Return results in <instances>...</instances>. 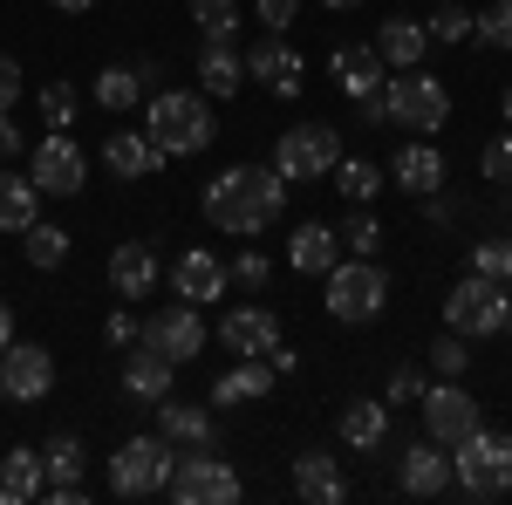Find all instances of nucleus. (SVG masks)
<instances>
[{"label":"nucleus","mask_w":512,"mask_h":505,"mask_svg":"<svg viewBox=\"0 0 512 505\" xmlns=\"http://www.w3.org/2000/svg\"><path fill=\"white\" fill-rule=\"evenodd\" d=\"M287 212V178L274 164H233L205 185V219L233 239H260Z\"/></svg>","instance_id":"f257e3e1"},{"label":"nucleus","mask_w":512,"mask_h":505,"mask_svg":"<svg viewBox=\"0 0 512 505\" xmlns=\"http://www.w3.org/2000/svg\"><path fill=\"white\" fill-rule=\"evenodd\" d=\"M151 144L164 157H198L212 144V96L205 89H151Z\"/></svg>","instance_id":"f03ea898"},{"label":"nucleus","mask_w":512,"mask_h":505,"mask_svg":"<svg viewBox=\"0 0 512 505\" xmlns=\"http://www.w3.org/2000/svg\"><path fill=\"white\" fill-rule=\"evenodd\" d=\"M451 451H458V458H451V478H458L465 499H506V492H512V437H506V430L492 437V430L478 424L472 437L451 444Z\"/></svg>","instance_id":"7ed1b4c3"},{"label":"nucleus","mask_w":512,"mask_h":505,"mask_svg":"<svg viewBox=\"0 0 512 505\" xmlns=\"http://www.w3.org/2000/svg\"><path fill=\"white\" fill-rule=\"evenodd\" d=\"M171 465H178V451L164 444L158 430H144V437H123L117 458H110V492L117 499H151L171 485Z\"/></svg>","instance_id":"20e7f679"},{"label":"nucleus","mask_w":512,"mask_h":505,"mask_svg":"<svg viewBox=\"0 0 512 505\" xmlns=\"http://www.w3.org/2000/svg\"><path fill=\"white\" fill-rule=\"evenodd\" d=\"M321 280H328V314L349 321V328H362V321H376L390 308V280H383L376 260H335Z\"/></svg>","instance_id":"39448f33"},{"label":"nucleus","mask_w":512,"mask_h":505,"mask_svg":"<svg viewBox=\"0 0 512 505\" xmlns=\"http://www.w3.org/2000/svg\"><path fill=\"white\" fill-rule=\"evenodd\" d=\"M383 110H390L396 130H417V137H431L451 123V89L437 76H417V69H403V76L383 89Z\"/></svg>","instance_id":"423d86ee"},{"label":"nucleus","mask_w":512,"mask_h":505,"mask_svg":"<svg viewBox=\"0 0 512 505\" xmlns=\"http://www.w3.org/2000/svg\"><path fill=\"white\" fill-rule=\"evenodd\" d=\"M342 164V130L335 123H294V130H280L274 144V171L287 185H301V178H328Z\"/></svg>","instance_id":"0eeeda50"},{"label":"nucleus","mask_w":512,"mask_h":505,"mask_svg":"<svg viewBox=\"0 0 512 505\" xmlns=\"http://www.w3.org/2000/svg\"><path fill=\"white\" fill-rule=\"evenodd\" d=\"M178 505H239V471L219 458V451H178L171 465V485H164Z\"/></svg>","instance_id":"6e6552de"},{"label":"nucleus","mask_w":512,"mask_h":505,"mask_svg":"<svg viewBox=\"0 0 512 505\" xmlns=\"http://www.w3.org/2000/svg\"><path fill=\"white\" fill-rule=\"evenodd\" d=\"M506 301H512V287L485 280V273H465V280L444 294V328H458L465 342H472V335H499V328H506Z\"/></svg>","instance_id":"1a4fd4ad"},{"label":"nucleus","mask_w":512,"mask_h":505,"mask_svg":"<svg viewBox=\"0 0 512 505\" xmlns=\"http://www.w3.org/2000/svg\"><path fill=\"white\" fill-rule=\"evenodd\" d=\"M417 403H424V437H431V444H444V451H451V444H465V437L485 424V417H478V396L458 383V376L424 383V396H417Z\"/></svg>","instance_id":"9d476101"},{"label":"nucleus","mask_w":512,"mask_h":505,"mask_svg":"<svg viewBox=\"0 0 512 505\" xmlns=\"http://www.w3.org/2000/svg\"><path fill=\"white\" fill-rule=\"evenodd\" d=\"M28 178H35L41 198H76L82 178H89V157H82V144L69 130H48L35 144V157H28Z\"/></svg>","instance_id":"9b49d317"},{"label":"nucleus","mask_w":512,"mask_h":505,"mask_svg":"<svg viewBox=\"0 0 512 505\" xmlns=\"http://www.w3.org/2000/svg\"><path fill=\"white\" fill-rule=\"evenodd\" d=\"M137 342L164 349L178 369H185V362L205 349V321H198L192 301H171V308H158V314H144V321H137Z\"/></svg>","instance_id":"f8f14e48"},{"label":"nucleus","mask_w":512,"mask_h":505,"mask_svg":"<svg viewBox=\"0 0 512 505\" xmlns=\"http://www.w3.org/2000/svg\"><path fill=\"white\" fill-rule=\"evenodd\" d=\"M0 389H7V403H41L55 389V355L41 342H7L0 349Z\"/></svg>","instance_id":"ddd939ff"},{"label":"nucleus","mask_w":512,"mask_h":505,"mask_svg":"<svg viewBox=\"0 0 512 505\" xmlns=\"http://www.w3.org/2000/svg\"><path fill=\"white\" fill-rule=\"evenodd\" d=\"M226 287H233V273H226L219 253H205V246H192V253H178V260H171V294H178V301H192V308H212Z\"/></svg>","instance_id":"4468645a"},{"label":"nucleus","mask_w":512,"mask_h":505,"mask_svg":"<svg viewBox=\"0 0 512 505\" xmlns=\"http://www.w3.org/2000/svg\"><path fill=\"white\" fill-rule=\"evenodd\" d=\"M151 410H158V437L171 444V451H212V444H219V424H212L205 403H178V396H164V403H151Z\"/></svg>","instance_id":"2eb2a0df"},{"label":"nucleus","mask_w":512,"mask_h":505,"mask_svg":"<svg viewBox=\"0 0 512 505\" xmlns=\"http://www.w3.org/2000/svg\"><path fill=\"white\" fill-rule=\"evenodd\" d=\"M396 485H403L410 499H444V492L458 485V478H451V458H444V444H431V437L410 444V451L396 458Z\"/></svg>","instance_id":"dca6fc26"},{"label":"nucleus","mask_w":512,"mask_h":505,"mask_svg":"<svg viewBox=\"0 0 512 505\" xmlns=\"http://www.w3.org/2000/svg\"><path fill=\"white\" fill-rule=\"evenodd\" d=\"M301 69H308V62H301V48H294V41H280V35H267V41H253V48H246V76L267 82L274 96H301Z\"/></svg>","instance_id":"f3484780"},{"label":"nucleus","mask_w":512,"mask_h":505,"mask_svg":"<svg viewBox=\"0 0 512 505\" xmlns=\"http://www.w3.org/2000/svg\"><path fill=\"white\" fill-rule=\"evenodd\" d=\"M171 383H178V362L164 349H151V342H130V355H123V389H130L137 403H164Z\"/></svg>","instance_id":"a211bd4d"},{"label":"nucleus","mask_w":512,"mask_h":505,"mask_svg":"<svg viewBox=\"0 0 512 505\" xmlns=\"http://www.w3.org/2000/svg\"><path fill=\"white\" fill-rule=\"evenodd\" d=\"M219 342H226L233 355H267L280 342L274 308H253V301H246V308H226L219 314Z\"/></svg>","instance_id":"6ab92c4d"},{"label":"nucleus","mask_w":512,"mask_h":505,"mask_svg":"<svg viewBox=\"0 0 512 505\" xmlns=\"http://www.w3.org/2000/svg\"><path fill=\"white\" fill-rule=\"evenodd\" d=\"M158 280H164V267H158V253H151L144 239H123L117 253H110V287H117L123 301H144V294H158Z\"/></svg>","instance_id":"aec40b11"},{"label":"nucleus","mask_w":512,"mask_h":505,"mask_svg":"<svg viewBox=\"0 0 512 505\" xmlns=\"http://www.w3.org/2000/svg\"><path fill=\"white\" fill-rule=\"evenodd\" d=\"M103 164H110V178L137 185V178H151V171L164 164V151L151 144V130H110V144H103Z\"/></svg>","instance_id":"412c9836"},{"label":"nucleus","mask_w":512,"mask_h":505,"mask_svg":"<svg viewBox=\"0 0 512 505\" xmlns=\"http://www.w3.org/2000/svg\"><path fill=\"white\" fill-rule=\"evenodd\" d=\"M390 178H396V185H403L410 198H424V192H444V151H437L431 137H410V144L396 151Z\"/></svg>","instance_id":"4be33fe9"},{"label":"nucleus","mask_w":512,"mask_h":505,"mask_svg":"<svg viewBox=\"0 0 512 505\" xmlns=\"http://www.w3.org/2000/svg\"><path fill=\"white\" fill-rule=\"evenodd\" d=\"M294 492L308 505H342L349 499V478H342V465H335L328 451H301V458H294Z\"/></svg>","instance_id":"5701e85b"},{"label":"nucleus","mask_w":512,"mask_h":505,"mask_svg":"<svg viewBox=\"0 0 512 505\" xmlns=\"http://www.w3.org/2000/svg\"><path fill=\"white\" fill-rule=\"evenodd\" d=\"M390 69H424V48H431V35H424V21H410V14H390L383 28H376V41H369Z\"/></svg>","instance_id":"b1692460"},{"label":"nucleus","mask_w":512,"mask_h":505,"mask_svg":"<svg viewBox=\"0 0 512 505\" xmlns=\"http://www.w3.org/2000/svg\"><path fill=\"white\" fill-rule=\"evenodd\" d=\"M239 82H246V55H239L233 41H205L198 48V89L226 103V96H239Z\"/></svg>","instance_id":"393cba45"},{"label":"nucleus","mask_w":512,"mask_h":505,"mask_svg":"<svg viewBox=\"0 0 512 505\" xmlns=\"http://www.w3.org/2000/svg\"><path fill=\"white\" fill-rule=\"evenodd\" d=\"M267 389H274V362H267V355H239V369H226V376L212 383V403L233 410V403H260Z\"/></svg>","instance_id":"a878e982"},{"label":"nucleus","mask_w":512,"mask_h":505,"mask_svg":"<svg viewBox=\"0 0 512 505\" xmlns=\"http://www.w3.org/2000/svg\"><path fill=\"white\" fill-rule=\"evenodd\" d=\"M342 444L349 451H383L390 444V403H376V396L342 403Z\"/></svg>","instance_id":"bb28decb"},{"label":"nucleus","mask_w":512,"mask_h":505,"mask_svg":"<svg viewBox=\"0 0 512 505\" xmlns=\"http://www.w3.org/2000/svg\"><path fill=\"white\" fill-rule=\"evenodd\" d=\"M328 76L342 82L355 103H362V96H383V55H376V48H335V55H328Z\"/></svg>","instance_id":"cd10ccee"},{"label":"nucleus","mask_w":512,"mask_h":505,"mask_svg":"<svg viewBox=\"0 0 512 505\" xmlns=\"http://www.w3.org/2000/svg\"><path fill=\"white\" fill-rule=\"evenodd\" d=\"M48 492V478H41V451L28 444H14L7 458H0V505H28Z\"/></svg>","instance_id":"c85d7f7f"},{"label":"nucleus","mask_w":512,"mask_h":505,"mask_svg":"<svg viewBox=\"0 0 512 505\" xmlns=\"http://www.w3.org/2000/svg\"><path fill=\"white\" fill-rule=\"evenodd\" d=\"M41 219V192H35V178L28 171H7L0 164V233H28Z\"/></svg>","instance_id":"c756f323"},{"label":"nucleus","mask_w":512,"mask_h":505,"mask_svg":"<svg viewBox=\"0 0 512 505\" xmlns=\"http://www.w3.org/2000/svg\"><path fill=\"white\" fill-rule=\"evenodd\" d=\"M287 260L301 273H328L342 260V233H335V226H301V233L287 239Z\"/></svg>","instance_id":"7c9ffc66"},{"label":"nucleus","mask_w":512,"mask_h":505,"mask_svg":"<svg viewBox=\"0 0 512 505\" xmlns=\"http://www.w3.org/2000/svg\"><path fill=\"white\" fill-rule=\"evenodd\" d=\"M82 465H89V451H82V437H69V430L41 444V478H48V485H76Z\"/></svg>","instance_id":"2f4dec72"},{"label":"nucleus","mask_w":512,"mask_h":505,"mask_svg":"<svg viewBox=\"0 0 512 505\" xmlns=\"http://www.w3.org/2000/svg\"><path fill=\"white\" fill-rule=\"evenodd\" d=\"M89 96H96V103H103L110 117H117V110H130V103H144V82H137V62H130V69H123V62H117V69H103Z\"/></svg>","instance_id":"473e14b6"},{"label":"nucleus","mask_w":512,"mask_h":505,"mask_svg":"<svg viewBox=\"0 0 512 505\" xmlns=\"http://www.w3.org/2000/svg\"><path fill=\"white\" fill-rule=\"evenodd\" d=\"M328 178H335V192H342V198H355V205H369V198L383 192V171H376L369 157H342V164H335Z\"/></svg>","instance_id":"72a5a7b5"},{"label":"nucleus","mask_w":512,"mask_h":505,"mask_svg":"<svg viewBox=\"0 0 512 505\" xmlns=\"http://www.w3.org/2000/svg\"><path fill=\"white\" fill-rule=\"evenodd\" d=\"M335 233H342V246H349L355 260H376V253H383V219H369L362 205H355V212L342 219V226H335Z\"/></svg>","instance_id":"f704fd0d"},{"label":"nucleus","mask_w":512,"mask_h":505,"mask_svg":"<svg viewBox=\"0 0 512 505\" xmlns=\"http://www.w3.org/2000/svg\"><path fill=\"white\" fill-rule=\"evenodd\" d=\"M28 260H35V267H62V260H69V233L48 226V219H35V226H28Z\"/></svg>","instance_id":"c9c22d12"},{"label":"nucleus","mask_w":512,"mask_h":505,"mask_svg":"<svg viewBox=\"0 0 512 505\" xmlns=\"http://www.w3.org/2000/svg\"><path fill=\"white\" fill-rule=\"evenodd\" d=\"M472 273L512 287V239H478V246H472Z\"/></svg>","instance_id":"e433bc0d"},{"label":"nucleus","mask_w":512,"mask_h":505,"mask_svg":"<svg viewBox=\"0 0 512 505\" xmlns=\"http://www.w3.org/2000/svg\"><path fill=\"white\" fill-rule=\"evenodd\" d=\"M472 41H485V48H512V0H492L485 14H472Z\"/></svg>","instance_id":"4c0bfd02"},{"label":"nucleus","mask_w":512,"mask_h":505,"mask_svg":"<svg viewBox=\"0 0 512 505\" xmlns=\"http://www.w3.org/2000/svg\"><path fill=\"white\" fill-rule=\"evenodd\" d=\"M192 21L205 28V41H226L239 28V0H192Z\"/></svg>","instance_id":"58836bf2"},{"label":"nucleus","mask_w":512,"mask_h":505,"mask_svg":"<svg viewBox=\"0 0 512 505\" xmlns=\"http://www.w3.org/2000/svg\"><path fill=\"white\" fill-rule=\"evenodd\" d=\"M76 110H82V96H76L62 76L41 89V117H48V130H69V123H76Z\"/></svg>","instance_id":"ea45409f"},{"label":"nucleus","mask_w":512,"mask_h":505,"mask_svg":"<svg viewBox=\"0 0 512 505\" xmlns=\"http://www.w3.org/2000/svg\"><path fill=\"white\" fill-rule=\"evenodd\" d=\"M424 35L431 41H472V7H458V0H444L431 21H424Z\"/></svg>","instance_id":"a19ab883"},{"label":"nucleus","mask_w":512,"mask_h":505,"mask_svg":"<svg viewBox=\"0 0 512 505\" xmlns=\"http://www.w3.org/2000/svg\"><path fill=\"white\" fill-rule=\"evenodd\" d=\"M431 369H437V376H465V369H472V349H465V335H458V328L431 342Z\"/></svg>","instance_id":"79ce46f5"},{"label":"nucleus","mask_w":512,"mask_h":505,"mask_svg":"<svg viewBox=\"0 0 512 505\" xmlns=\"http://www.w3.org/2000/svg\"><path fill=\"white\" fill-rule=\"evenodd\" d=\"M226 273H233V287H246V294H260V287L274 280V267H267V253H260V246H246Z\"/></svg>","instance_id":"37998d69"},{"label":"nucleus","mask_w":512,"mask_h":505,"mask_svg":"<svg viewBox=\"0 0 512 505\" xmlns=\"http://www.w3.org/2000/svg\"><path fill=\"white\" fill-rule=\"evenodd\" d=\"M478 171H485V185H512V130L485 144V157H478Z\"/></svg>","instance_id":"c03bdc74"},{"label":"nucleus","mask_w":512,"mask_h":505,"mask_svg":"<svg viewBox=\"0 0 512 505\" xmlns=\"http://www.w3.org/2000/svg\"><path fill=\"white\" fill-rule=\"evenodd\" d=\"M21 89H28V82H21V62H14V55H0V117L21 103Z\"/></svg>","instance_id":"a18cd8bd"},{"label":"nucleus","mask_w":512,"mask_h":505,"mask_svg":"<svg viewBox=\"0 0 512 505\" xmlns=\"http://www.w3.org/2000/svg\"><path fill=\"white\" fill-rule=\"evenodd\" d=\"M294 14H301V0H260V21H267V35H287V28H294Z\"/></svg>","instance_id":"49530a36"},{"label":"nucleus","mask_w":512,"mask_h":505,"mask_svg":"<svg viewBox=\"0 0 512 505\" xmlns=\"http://www.w3.org/2000/svg\"><path fill=\"white\" fill-rule=\"evenodd\" d=\"M424 396V369H396L390 376V403H417Z\"/></svg>","instance_id":"de8ad7c7"},{"label":"nucleus","mask_w":512,"mask_h":505,"mask_svg":"<svg viewBox=\"0 0 512 505\" xmlns=\"http://www.w3.org/2000/svg\"><path fill=\"white\" fill-rule=\"evenodd\" d=\"M103 342H110V349H130V342H137V321H130V314H110V321H103Z\"/></svg>","instance_id":"09e8293b"},{"label":"nucleus","mask_w":512,"mask_h":505,"mask_svg":"<svg viewBox=\"0 0 512 505\" xmlns=\"http://www.w3.org/2000/svg\"><path fill=\"white\" fill-rule=\"evenodd\" d=\"M424 219H431V226H451L458 212H451V198H444V192H424Z\"/></svg>","instance_id":"8fccbe9b"},{"label":"nucleus","mask_w":512,"mask_h":505,"mask_svg":"<svg viewBox=\"0 0 512 505\" xmlns=\"http://www.w3.org/2000/svg\"><path fill=\"white\" fill-rule=\"evenodd\" d=\"M14 151H21V130H14V123L0 117V164H7V157H14Z\"/></svg>","instance_id":"3c124183"},{"label":"nucleus","mask_w":512,"mask_h":505,"mask_svg":"<svg viewBox=\"0 0 512 505\" xmlns=\"http://www.w3.org/2000/svg\"><path fill=\"white\" fill-rule=\"evenodd\" d=\"M7 342H14V308L0 301V349H7Z\"/></svg>","instance_id":"603ef678"},{"label":"nucleus","mask_w":512,"mask_h":505,"mask_svg":"<svg viewBox=\"0 0 512 505\" xmlns=\"http://www.w3.org/2000/svg\"><path fill=\"white\" fill-rule=\"evenodd\" d=\"M48 7H62V14H89L96 0H48Z\"/></svg>","instance_id":"864d4df0"},{"label":"nucleus","mask_w":512,"mask_h":505,"mask_svg":"<svg viewBox=\"0 0 512 505\" xmlns=\"http://www.w3.org/2000/svg\"><path fill=\"white\" fill-rule=\"evenodd\" d=\"M321 7H328V14H349V7H362V0H321Z\"/></svg>","instance_id":"5fc2aeb1"},{"label":"nucleus","mask_w":512,"mask_h":505,"mask_svg":"<svg viewBox=\"0 0 512 505\" xmlns=\"http://www.w3.org/2000/svg\"><path fill=\"white\" fill-rule=\"evenodd\" d=\"M499 335H512V301H506V328H499Z\"/></svg>","instance_id":"6e6d98bb"},{"label":"nucleus","mask_w":512,"mask_h":505,"mask_svg":"<svg viewBox=\"0 0 512 505\" xmlns=\"http://www.w3.org/2000/svg\"><path fill=\"white\" fill-rule=\"evenodd\" d=\"M499 110H506V123H512V89H506V103H499Z\"/></svg>","instance_id":"4d7b16f0"},{"label":"nucleus","mask_w":512,"mask_h":505,"mask_svg":"<svg viewBox=\"0 0 512 505\" xmlns=\"http://www.w3.org/2000/svg\"><path fill=\"white\" fill-rule=\"evenodd\" d=\"M0 396H7V389H0Z\"/></svg>","instance_id":"13d9d810"}]
</instances>
